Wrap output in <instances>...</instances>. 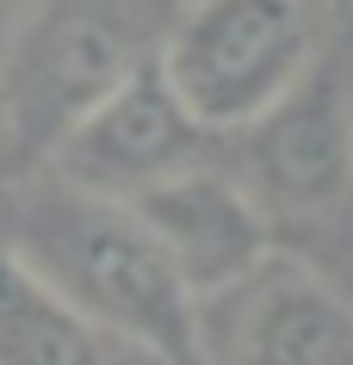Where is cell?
I'll return each instance as SVG.
<instances>
[{
  "instance_id": "obj_1",
  "label": "cell",
  "mask_w": 353,
  "mask_h": 365,
  "mask_svg": "<svg viewBox=\"0 0 353 365\" xmlns=\"http://www.w3.org/2000/svg\"><path fill=\"white\" fill-rule=\"evenodd\" d=\"M0 254L124 346L198 365V304L131 198L68 186L50 168H19L0 180Z\"/></svg>"
},
{
  "instance_id": "obj_2",
  "label": "cell",
  "mask_w": 353,
  "mask_h": 365,
  "mask_svg": "<svg viewBox=\"0 0 353 365\" xmlns=\"http://www.w3.org/2000/svg\"><path fill=\"white\" fill-rule=\"evenodd\" d=\"M155 56L143 0H31L0 56V143L38 168L87 106Z\"/></svg>"
},
{
  "instance_id": "obj_3",
  "label": "cell",
  "mask_w": 353,
  "mask_h": 365,
  "mask_svg": "<svg viewBox=\"0 0 353 365\" xmlns=\"http://www.w3.org/2000/svg\"><path fill=\"white\" fill-rule=\"evenodd\" d=\"M316 0H186L155 38V68L211 136L242 130L316 62Z\"/></svg>"
},
{
  "instance_id": "obj_4",
  "label": "cell",
  "mask_w": 353,
  "mask_h": 365,
  "mask_svg": "<svg viewBox=\"0 0 353 365\" xmlns=\"http://www.w3.org/2000/svg\"><path fill=\"white\" fill-rule=\"evenodd\" d=\"M205 149H211V130L180 106V93L161 81L155 56H149L118 81L99 106H87L50 143V155L38 168H50L68 186H87V192L137 198L149 186H161V180L198 168Z\"/></svg>"
},
{
  "instance_id": "obj_5",
  "label": "cell",
  "mask_w": 353,
  "mask_h": 365,
  "mask_svg": "<svg viewBox=\"0 0 353 365\" xmlns=\"http://www.w3.org/2000/svg\"><path fill=\"white\" fill-rule=\"evenodd\" d=\"M198 359L211 365H353V297L292 254H267L248 279L198 309Z\"/></svg>"
},
{
  "instance_id": "obj_6",
  "label": "cell",
  "mask_w": 353,
  "mask_h": 365,
  "mask_svg": "<svg viewBox=\"0 0 353 365\" xmlns=\"http://www.w3.org/2000/svg\"><path fill=\"white\" fill-rule=\"evenodd\" d=\"M248 136V192L260 211L322 217L353 192V87L316 56L285 93L242 124Z\"/></svg>"
},
{
  "instance_id": "obj_7",
  "label": "cell",
  "mask_w": 353,
  "mask_h": 365,
  "mask_svg": "<svg viewBox=\"0 0 353 365\" xmlns=\"http://www.w3.org/2000/svg\"><path fill=\"white\" fill-rule=\"evenodd\" d=\"M131 211L155 235V248L168 254L174 279L186 285V297L198 309L273 254V217L260 211V198L235 173L186 168L149 192H137Z\"/></svg>"
},
{
  "instance_id": "obj_8",
  "label": "cell",
  "mask_w": 353,
  "mask_h": 365,
  "mask_svg": "<svg viewBox=\"0 0 353 365\" xmlns=\"http://www.w3.org/2000/svg\"><path fill=\"white\" fill-rule=\"evenodd\" d=\"M0 365H131V346L0 254Z\"/></svg>"
},
{
  "instance_id": "obj_9",
  "label": "cell",
  "mask_w": 353,
  "mask_h": 365,
  "mask_svg": "<svg viewBox=\"0 0 353 365\" xmlns=\"http://www.w3.org/2000/svg\"><path fill=\"white\" fill-rule=\"evenodd\" d=\"M347 43H353V0H347Z\"/></svg>"
},
{
  "instance_id": "obj_10",
  "label": "cell",
  "mask_w": 353,
  "mask_h": 365,
  "mask_svg": "<svg viewBox=\"0 0 353 365\" xmlns=\"http://www.w3.org/2000/svg\"><path fill=\"white\" fill-rule=\"evenodd\" d=\"M341 291H347V297H353V285H341Z\"/></svg>"
},
{
  "instance_id": "obj_11",
  "label": "cell",
  "mask_w": 353,
  "mask_h": 365,
  "mask_svg": "<svg viewBox=\"0 0 353 365\" xmlns=\"http://www.w3.org/2000/svg\"><path fill=\"white\" fill-rule=\"evenodd\" d=\"M0 6H6V0H0Z\"/></svg>"
}]
</instances>
